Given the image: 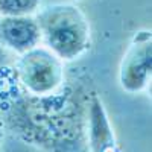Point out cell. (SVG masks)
<instances>
[{
    "mask_svg": "<svg viewBox=\"0 0 152 152\" xmlns=\"http://www.w3.org/2000/svg\"><path fill=\"white\" fill-rule=\"evenodd\" d=\"M40 0H0L2 17H26L38 8Z\"/></svg>",
    "mask_w": 152,
    "mask_h": 152,
    "instance_id": "obj_7",
    "label": "cell"
},
{
    "mask_svg": "<svg viewBox=\"0 0 152 152\" xmlns=\"http://www.w3.org/2000/svg\"><path fill=\"white\" fill-rule=\"evenodd\" d=\"M15 75L31 96H50L56 93L64 82L61 59L41 47H34L18 58Z\"/></svg>",
    "mask_w": 152,
    "mask_h": 152,
    "instance_id": "obj_3",
    "label": "cell"
},
{
    "mask_svg": "<svg viewBox=\"0 0 152 152\" xmlns=\"http://www.w3.org/2000/svg\"><path fill=\"white\" fill-rule=\"evenodd\" d=\"M87 146L88 152H120L108 113L97 93H91L87 102Z\"/></svg>",
    "mask_w": 152,
    "mask_h": 152,
    "instance_id": "obj_5",
    "label": "cell"
},
{
    "mask_svg": "<svg viewBox=\"0 0 152 152\" xmlns=\"http://www.w3.org/2000/svg\"><path fill=\"white\" fill-rule=\"evenodd\" d=\"M41 40V32L37 20L32 17H2L0 18V43L17 53H26L37 47Z\"/></svg>",
    "mask_w": 152,
    "mask_h": 152,
    "instance_id": "obj_6",
    "label": "cell"
},
{
    "mask_svg": "<svg viewBox=\"0 0 152 152\" xmlns=\"http://www.w3.org/2000/svg\"><path fill=\"white\" fill-rule=\"evenodd\" d=\"M87 102L73 88L24 96L8 108V128L44 152H88Z\"/></svg>",
    "mask_w": 152,
    "mask_h": 152,
    "instance_id": "obj_1",
    "label": "cell"
},
{
    "mask_svg": "<svg viewBox=\"0 0 152 152\" xmlns=\"http://www.w3.org/2000/svg\"><path fill=\"white\" fill-rule=\"evenodd\" d=\"M152 69V37L151 31L135 32L122 56L119 82L126 93H140L149 84Z\"/></svg>",
    "mask_w": 152,
    "mask_h": 152,
    "instance_id": "obj_4",
    "label": "cell"
},
{
    "mask_svg": "<svg viewBox=\"0 0 152 152\" xmlns=\"http://www.w3.org/2000/svg\"><path fill=\"white\" fill-rule=\"evenodd\" d=\"M0 143H2V134H0Z\"/></svg>",
    "mask_w": 152,
    "mask_h": 152,
    "instance_id": "obj_9",
    "label": "cell"
},
{
    "mask_svg": "<svg viewBox=\"0 0 152 152\" xmlns=\"http://www.w3.org/2000/svg\"><path fill=\"white\" fill-rule=\"evenodd\" d=\"M37 23L50 52L61 61H73L90 47V24L78 6L50 5L38 14Z\"/></svg>",
    "mask_w": 152,
    "mask_h": 152,
    "instance_id": "obj_2",
    "label": "cell"
},
{
    "mask_svg": "<svg viewBox=\"0 0 152 152\" xmlns=\"http://www.w3.org/2000/svg\"><path fill=\"white\" fill-rule=\"evenodd\" d=\"M3 62H5V53L2 52V49H0V69H2Z\"/></svg>",
    "mask_w": 152,
    "mask_h": 152,
    "instance_id": "obj_8",
    "label": "cell"
}]
</instances>
